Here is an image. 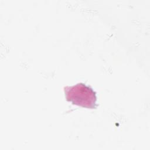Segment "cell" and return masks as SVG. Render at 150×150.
Instances as JSON below:
<instances>
[{"mask_svg": "<svg viewBox=\"0 0 150 150\" xmlns=\"http://www.w3.org/2000/svg\"><path fill=\"white\" fill-rule=\"evenodd\" d=\"M66 98L73 104L87 108H96V93L93 89L83 83L64 87Z\"/></svg>", "mask_w": 150, "mask_h": 150, "instance_id": "obj_1", "label": "cell"}]
</instances>
